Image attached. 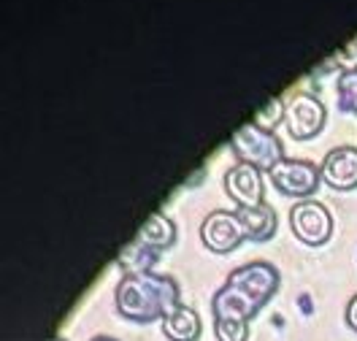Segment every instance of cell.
Here are the masks:
<instances>
[{
  "mask_svg": "<svg viewBox=\"0 0 357 341\" xmlns=\"http://www.w3.org/2000/svg\"><path fill=\"white\" fill-rule=\"evenodd\" d=\"M114 303L119 317L149 325V322H162L174 309L181 306V293L174 276L168 273H122L116 282Z\"/></svg>",
  "mask_w": 357,
  "mask_h": 341,
  "instance_id": "1",
  "label": "cell"
},
{
  "mask_svg": "<svg viewBox=\"0 0 357 341\" xmlns=\"http://www.w3.org/2000/svg\"><path fill=\"white\" fill-rule=\"evenodd\" d=\"M263 301L249 293L238 279L227 273L225 285L217 290L211 301L214 315V333L217 341H246L249 339V322L263 312Z\"/></svg>",
  "mask_w": 357,
  "mask_h": 341,
  "instance_id": "2",
  "label": "cell"
},
{
  "mask_svg": "<svg viewBox=\"0 0 357 341\" xmlns=\"http://www.w3.org/2000/svg\"><path fill=\"white\" fill-rule=\"evenodd\" d=\"M230 146H233L238 162H249V165H255L260 171H268V174L273 171V165H279L284 160L282 141L273 136V133L257 128L255 122L241 125L233 133V138H230Z\"/></svg>",
  "mask_w": 357,
  "mask_h": 341,
  "instance_id": "3",
  "label": "cell"
},
{
  "mask_svg": "<svg viewBox=\"0 0 357 341\" xmlns=\"http://www.w3.org/2000/svg\"><path fill=\"white\" fill-rule=\"evenodd\" d=\"M290 227L292 236L306 244V247H322L331 241L333 236V214L328 211V206L306 198V201H298L290 209Z\"/></svg>",
  "mask_w": 357,
  "mask_h": 341,
  "instance_id": "4",
  "label": "cell"
},
{
  "mask_svg": "<svg viewBox=\"0 0 357 341\" xmlns=\"http://www.w3.org/2000/svg\"><path fill=\"white\" fill-rule=\"evenodd\" d=\"M271 184L287 195V198H298V201H306L317 192V187L322 182V174L319 168L309 162V160H292L284 158L279 165H273V171L268 174Z\"/></svg>",
  "mask_w": 357,
  "mask_h": 341,
  "instance_id": "5",
  "label": "cell"
},
{
  "mask_svg": "<svg viewBox=\"0 0 357 341\" xmlns=\"http://www.w3.org/2000/svg\"><path fill=\"white\" fill-rule=\"evenodd\" d=\"M225 192L236 204V209H255L266 204V184H263V171L249 165V162H236L225 171Z\"/></svg>",
  "mask_w": 357,
  "mask_h": 341,
  "instance_id": "6",
  "label": "cell"
},
{
  "mask_svg": "<svg viewBox=\"0 0 357 341\" xmlns=\"http://www.w3.org/2000/svg\"><path fill=\"white\" fill-rule=\"evenodd\" d=\"M201 238H203V244H206V250L217 252V255H227V252L238 250V247L244 244L246 233L236 211L217 209V211H211V214L203 220Z\"/></svg>",
  "mask_w": 357,
  "mask_h": 341,
  "instance_id": "7",
  "label": "cell"
},
{
  "mask_svg": "<svg viewBox=\"0 0 357 341\" xmlns=\"http://www.w3.org/2000/svg\"><path fill=\"white\" fill-rule=\"evenodd\" d=\"M328 119V109L325 103L317 98V95H309V92H301L287 100V130L295 141H309L314 138L322 125Z\"/></svg>",
  "mask_w": 357,
  "mask_h": 341,
  "instance_id": "8",
  "label": "cell"
},
{
  "mask_svg": "<svg viewBox=\"0 0 357 341\" xmlns=\"http://www.w3.org/2000/svg\"><path fill=\"white\" fill-rule=\"evenodd\" d=\"M322 182L328 184L331 190L347 192L357 187V149L355 146H335L331 149L322 165H319Z\"/></svg>",
  "mask_w": 357,
  "mask_h": 341,
  "instance_id": "9",
  "label": "cell"
},
{
  "mask_svg": "<svg viewBox=\"0 0 357 341\" xmlns=\"http://www.w3.org/2000/svg\"><path fill=\"white\" fill-rule=\"evenodd\" d=\"M160 328H162V336L168 341H198L203 333L201 315L187 303L174 309L168 317L160 322Z\"/></svg>",
  "mask_w": 357,
  "mask_h": 341,
  "instance_id": "10",
  "label": "cell"
},
{
  "mask_svg": "<svg viewBox=\"0 0 357 341\" xmlns=\"http://www.w3.org/2000/svg\"><path fill=\"white\" fill-rule=\"evenodd\" d=\"M241 225H244L246 241H271L276 236V211L271 206H255V209H236Z\"/></svg>",
  "mask_w": 357,
  "mask_h": 341,
  "instance_id": "11",
  "label": "cell"
},
{
  "mask_svg": "<svg viewBox=\"0 0 357 341\" xmlns=\"http://www.w3.org/2000/svg\"><path fill=\"white\" fill-rule=\"evenodd\" d=\"M135 241H141V244H146V247H152V250H157V252L168 250V247L176 244V225H174V220L165 217L162 211H155V214L144 222V227L135 233Z\"/></svg>",
  "mask_w": 357,
  "mask_h": 341,
  "instance_id": "12",
  "label": "cell"
},
{
  "mask_svg": "<svg viewBox=\"0 0 357 341\" xmlns=\"http://www.w3.org/2000/svg\"><path fill=\"white\" fill-rule=\"evenodd\" d=\"M157 260H160V252L133 238L125 250L119 252L116 266L122 268V273H146V271H152V268H155Z\"/></svg>",
  "mask_w": 357,
  "mask_h": 341,
  "instance_id": "13",
  "label": "cell"
},
{
  "mask_svg": "<svg viewBox=\"0 0 357 341\" xmlns=\"http://www.w3.org/2000/svg\"><path fill=\"white\" fill-rule=\"evenodd\" d=\"M284 119H287V100H282V98H268L266 103L255 112V116H252V122L257 128L268 130V133H273Z\"/></svg>",
  "mask_w": 357,
  "mask_h": 341,
  "instance_id": "14",
  "label": "cell"
},
{
  "mask_svg": "<svg viewBox=\"0 0 357 341\" xmlns=\"http://www.w3.org/2000/svg\"><path fill=\"white\" fill-rule=\"evenodd\" d=\"M335 90H338V98H341V106H344L347 112L357 114V70L341 73Z\"/></svg>",
  "mask_w": 357,
  "mask_h": 341,
  "instance_id": "15",
  "label": "cell"
},
{
  "mask_svg": "<svg viewBox=\"0 0 357 341\" xmlns=\"http://www.w3.org/2000/svg\"><path fill=\"white\" fill-rule=\"evenodd\" d=\"M325 66H333V68H338L341 73L357 70V36L352 38V41H347L341 49H335L333 57H331Z\"/></svg>",
  "mask_w": 357,
  "mask_h": 341,
  "instance_id": "16",
  "label": "cell"
},
{
  "mask_svg": "<svg viewBox=\"0 0 357 341\" xmlns=\"http://www.w3.org/2000/svg\"><path fill=\"white\" fill-rule=\"evenodd\" d=\"M347 325L357 333V296L347 303Z\"/></svg>",
  "mask_w": 357,
  "mask_h": 341,
  "instance_id": "17",
  "label": "cell"
},
{
  "mask_svg": "<svg viewBox=\"0 0 357 341\" xmlns=\"http://www.w3.org/2000/svg\"><path fill=\"white\" fill-rule=\"evenodd\" d=\"M92 341H116V339H112V336H95Z\"/></svg>",
  "mask_w": 357,
  "mask_h": 341,
  "instance_id": "18",
  "label": "cell"
},
{
  "mask_svg": "<svg viewBox=\"0 0 357 341\" xmlns=\"http://www.w3.org/2000/svg\"><path fill=\"white\" fill-rule=\"evenodd\" d=\"M49 341H66V339H60V336H54V339H49Z\"/></svg>",
  "mask_w": 357,
  "mask_h": 341,
  "instance_id": "19",
  "label": "cell"
}]
</instances>
